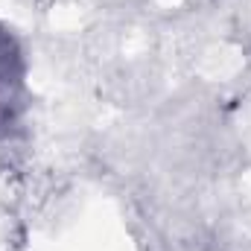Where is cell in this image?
<instances>
[{
  "instance_id": "1",
  "label": "cell",
  "mask_w": 251,
  "mask_h": 251,
  "mask_svg": "<svg viewBox=\"0 0 251 251\" xmlns=\"http://www.w3.org/2000/svg\"><path fill=\"white\" fill-rule=\"evenodd\" d=\"M24 91V53L15 35L0 24V126H9L21 108Z\"/></svg>"
}]
</instances>
